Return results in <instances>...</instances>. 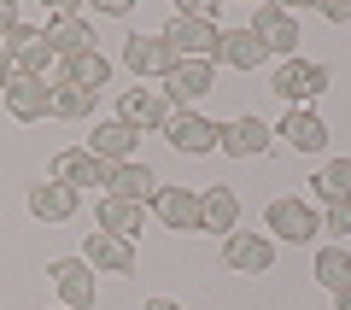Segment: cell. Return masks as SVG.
<instances>
[{
  "mask_svg": "<svg viewBox=\"0 0 351 310\" xmlns=\"http://www.w3.org/2000/svg\"><path fill=\"white\" fill-rule=\"evenodd\" d=\"M164 135H170V147H176V152L199 158V152H217V135H223V123H211V117H199V112H176L170 123H164Z\"/></svg>",
  "mask_w": 351,
  "mask_h": 310,
  "instance_id": "8fae6325",
  "label": "cell"
},
{
  "mask_svg": "<svg viewBox=\"0 0 351 310\" xmlns=\"http://www.w3.org/2000/svg\"><path fill=\"white\" fill-rule=\"evenodd\" d=\"M199 228H211V235H234V228H240L234 187H205V193H199Z\"/></svg>",
  "mask_w": 351,
  "mask_h": 310,
  "instance_id": "44dd1931",
  "label": "cell"
},
{
  "mask_svg": "<svg viewBox=\"0 0 351 310\" xmlns=\"http://www.w3.org/2000/svg\"><path fill=\"white\" fill-rule=\"evenodd\" d=\"M47 53L53 59H82V53H100V41H94V24H88L82 12H53L47 18Z\"/></svg>",
  "mask_w": 351,
  "mask_h": 310,
  "instance_id": "7a4b0ae2",
  "label": "cell"
},
{
  "mask_svg": "<svg viewBox=\"0 0 351 310\" xmlns=\"http://www.w3.org/2000/svg\"><path fill=\"white\" fill-rule=\"evenodd\" d=\"M316 281H322L328 293H339V287L351 281V252L346 246H322L316 252Z\"/></svg>",
  "mask_w": 351,
  "mask_h": 310,
  "instance_id": "4316f807",
  "label": "cell"
},
{
  "mask_svg": "<svg viewBox=\"0 0 351 310\" xmlns=\"http://www.w3.org/2000/svg\"><path fill=\"white\" fill-rule=\"evenodd\" d=\"M76 205H82V199H76V187L53 182V176L29 187V211H36L41 223H71V217H76Z\"/></svg>",
  "mask_w": 351,
  "mask_h": 310,
  "instance_id": "d6986e66",
  "label": "cell"
},
{
  "mask_svg": "<svg viewBox=\"0 0 351 310\" xmlns=\"http://www.w3.org/2000/svg\"><path fill=\"white\" fill-rule=\"evenodd\" d=\"M94 112V94L88 88H76V82H47V117H64V123H82V117Z\"/></svg>",
  "mask_w": 351,
  "mask_h": 310,
  "instance_id": "d4e9b609",
  "label": "cell"
},
{
  "mask_svg": "<svg viewBox=\"0 0 351 310\" xmlns=\"http://www.w3.org/2000/svg\"><path fill=\"white\" fill-rule=\"evenodd\" d=\"M135 147H141V135H135L129 123H100V129H94V141H88V152H94V158H106L112 170L135 158Z\"/></svg>",
  "mask_w": 351,
  "mask_h": 310,
  "instance_id": "7402d4cb",
  "label": "cell"
},
{
  "mask_svg": "<svg viewBox=\"0 0 351 310\" xmlns=\"http://www.w3.org/2000/svg\"><path fill=\"white\" fill-rule=\"evenodd\" d=\"M217 59L234 64V71H258L269 53H263V41L252 36V29H228V36H217ZM217 59H211V64H217Z\"/></svg>",
  "mask_w": 351,
  "mask_h": 310,
  "instance_id": "603a6c76",
  "label": "cell"
},
{
  "mask_svg": "<svg viewBox=\"0 0 351 310\" xmlns=\"http://www.w3.org/2000/svg\"><path fill=\"white\" fill-rule=\"evenodd\" d=\"M263 223H269V235L293 240V246H304V240L322 235V217L304 205V199H269V211H263Z\"/></svg>",
  "mask_w": 351,
  "mask_h": 310,
  "instance_id": "277c9868",
  "label": "cell"
},
{
  "mask_svg": "<svg viewBox=\"0 0 351 310\" xmlns=\"http://www.w3.org/2000/svg\"><path fill=\"white\" fill-rule=\"evenodd\" d=\"M311 187H316V193L328 199V205H339V199H351V158H334V164H328V170L316 176Z\"/></svg>",
  "mask_w": 351,
  "mask_h": 310,
  "instance_id": "83f0119b",
  "label": "cell"
},
{
  "mask_svg": "<svg viewBox=\"0 0 351 310\" xmlns=\"http://www.w3.org/2000/svg\"><path fill=\"white\" fill-rule=\"evenodd\" d=\"M322 18H328V24H351V0H334V6L322 0Z\"/></svg>",
  "mask_w": 351,
  "mask_h": 310,
  "instance_id": "f546056e",
  "label": "cell"
},
{
  "mask_svg": "<svg viewBox=\"0 0 351 310\" xmlns=\"http://www.w3.org/2000/svg\"><path fill=\"white\" fill-rule=\"evenodd\" d=\"M47 281L59 287L64 310H94V270L82 258H53L47 263Z\"/></svg>",
  "mask_w": 351,
  "mask_h": 310,
  "instance_id": "9c48e42d",
  "label": "cell"
},
{
  "mask_svg": "<svg viewBox=\"0 0 351 310\" xmlns=\"http://www.w3.org/2000/svg\"><path fill=\"white\" fill-rule=\"evenodd\" d=\"M269 94H281V99H293V106H304V99H316V94H328V64H311V59H281L276 64V88Z\"/></svg>",
  "mask_w": 351,
  "mask_h": 310,
  "instance_id": "3957f363",
  "label": "cell"
},
{
  "mask_svg": "<svg viewBox=\"0 0 351 310\" xmlns=\"http://www.w3.org/2000/svg\"><path fill=\"white\" fill-rule=\"evenodd\" d=\"M53 182H64V187H112V164L94 158L88 147H64L53 158Z\"/></svg>",
  "mask_w": 351,
  "mask_h": 310,
  "instance_id": "ba28073f",
  "label": "cell"
},
{
  "mask_svg": "<svg viewBox=\"0 0 351 310\" xmlns=\"http://www.w3.org/2000/svg\"><path fill=\"white\" fill-rule=\"evenodd\" d=\"M217 82V64L211 59H176V71L164 76V99L170 106H193V99H205Z\"/></svg>",
  "mask_w": 351,
  "mask_h": 310,
  "instance_id": "52a82bcc",
  "label": "cell"
},
{
  "mask_svg": "<svg viewBox=\"0 0 351 310\" xmlns=\"http://www.w3.org/2000/svg\"><path fill=\"white\" fill-rule=\"evenodd\" d=\"M158 176L147 170V164L141 158H129V164H117L112 170V199H129V205H152V199H158Z\"/></svg>",
  "mask_w": 351,
  "mask_h": 310,
  "instance_id": "ffe728a7",
  "label": "cell"
},
{
  "mask_svg": "<svg viewBox=\"0 0 351 310\" xmlns=\"http://www.w3.org/2000/svg\"><path fill=\"white\" fill-rule=\"evenodd\" d=\"M12 82V59H6V47H0V88Z\"/></svg>",
  "mask_w": 351,
  "mask_h": 310,
  "instance_id": "1f68e13d",
  "label": "cell"
},
{
  "mask_svg": "<svg viewBox=\"0 0 351 310\" xmlns=\"http://www.w3.org/2000/svg\"><path fill=\"white\" fill-rule=\"evenodd\" d=\"M217 147H223L228 158H263V152L276 147V129L263 123V117H234V123H223Z\"/></svg>",
  "mask_w": 351,
  "mask_h": 310,
  "instance_id": "30bf717a",
  "label": "cell"
},
{
  "mask_svg": "<svg viewBox=\"0 0 351 310\" xmlns=\"http://www.w3.org/2000/svg\"><path fill=\"white\" fill-rule=\"evenodd\" d=\"M0 47H6V59H12V76H41L47 59H53L47 53V29H36V24H18Z\"/></svg>",
  "mask_w": 351,
  "mask_h": 310,
  "instance_id": "7c38bea8",
  "label": "cell"
},
{
  "mask_svg": "<svg viewBox=\"0 0 351 310\" xmlns=\"http://www.w3.org/2000/svg\"><path fill=\"white\" fill-rule=\"evenodd\" d=\"M246 29L263 41V53H281V59H293V47H299V18L287 6H258Z\"/></svg>",
  "mask_w": 351,
  "mask_h": 310,
  "instance_id": "8992f818",
  "label": "cell"
},
{
  "mask_svg": "<svg viewBox=\"0 0 351 310\" xmlns=\"http://www.w3.org/2000/svg\"><path fill=\"white\" fill-rule=\"evenodd\" d=\"M217 36H223V29H217L211 18H193V12H176L170 24H164V47H170L176 59H217Z\"/></svg>",
  "mask_w": 351,
  "mask_h": 310,
  "instance_id": "6da1fadb",
  "label": "cell"
},
{
  "mask_svg": "<svg viewBox=\"0 0 351 310\" xmlns=\"http://www.w3.org/2000/svg\"><path fill=\"white\" fill-rule=\"evenodd\" d=\"M223 263H228L234 275H263L269 263H276V240L234 228V235H223Z\"/></svg>",
  "mask_w": 351,
  "mask_h": 310,
  "instance_id": "5b68a950",
  "label": "cell"
},
{
  "mask_svg": "<svg viewBox=\"0 0 351 310\" xmlns=\"http://www.w3.org/2000/svg\"><path fill=\"white\" fill-rule=\"evenodd\" d=\"M147 310H182L176 298H147Z\"/></svg>",
  "mask_w": 351,
  "mask_h": 310,
  "instance_id": "d6a6232c",
  "label": "cell"
},
{
  "mask_svg": "<svg viewBox=\"0 0 351 310\" xmlns=\"http://www.w3.org/2000/svg\"><path fill=\"white\" fill-rule=\"evenodd\" d=\"M123 64L147 82V76H170L176 71V53L164 47V36H129L123 41Z\"/></svg>",
  "mask_w": 351,
  "mask_h": 310,
  "instance_id": "2e32d148",
  "label": "cell"
},
{
  "mask_svg": "<svg viewBox=\"0 0 351 310\" xmlns=\"http://www.w3.org/2000/svg\"><path fill=\"white\" fill-rule=\"evenodd\" d=\"M334 298H339V310H351V281H346V287H339V293H334Z\"/></svg>",
  "mask_w": 351,
  "mask_h": 310,
  "instance_id": "836d02e7",
  "label": "cell"
},
{
  "mask_svg": "<svg viewBox=\"0 0 351 310\" xmlns=\"http://www.w3.org/2000/svg\"><path fill=\"white\" fill-rule=\"evenodd\" d=\"M94 223H100V235L135 240V235H141V205H129V199H112V193H106L100 205H94Z\"/></svg>",
  "mask_w": 351,
  "mask_h": 310,
  "instance_id": "cb8c5ba5",
  "label": "cell"
},
{
  "mask_svg": "<svg viewBox=\"0 0 351 310\" xmlns=\"http://www.w3.org/2000/svg\"><path fill=\"white\" fill-rule=\"evenodd\" d=\"M281 141H287L293 152H322V147H328V123H322V112H311V106H293V112L281 117Z\"/></svg>",
  "mask_w": 351,
  "mask_h": 310,
  "instance_id": "e0dca14e",
  "label": "cell"
},
{
  "mask_svg": "<svg viewBox=\"0 0 351 310\" xmlns=\"http://www.w3.org/2000/svg\"><path fill=\"white\" fill-rule=\"evenodd\" d=\"M170 117H176V106H170V99H164V94H152V88H141V82H135V88L123 94V117H117V123H129V129L141 135V129H164Z\"/></svg>",
  "mask_w": 351,
  "mask_h": 310,
  "instance_id": "9a60e30c",
  "label": "cell"
},
{
  "mask_svg": "<svg viewBox=\"0 0 351 310\" xmlns=\"http://www.w3.org/2000/svg\"><path fill=\"white\" fill-rule=\"evenodd\" d=\"M152 217H158L164 228H176V235H193V228H199V193H193V187H158Z\"/></svg>",
  "mask_w": 351,
  "mask_h": 310,
  "instance_id": "5bb4252c",
  "label": "cell"
},
{
  "mask_svg": "<svg viewBox=\"0 0 351 310\" xmlns=\"http://www.w3.org/2000/svg\"><path fill=\"white\" fill-rule=\"evenodd\" d=\"M82 263H88V270H94V275H129V270H135V240H117V235H88L82 240Z\"/></svg>",
  "mask_w": 351,
  "mask_h": 310,
  "instance_id": "4fadbf2b",
  "label": "cell"
},
{
  "mask_svg": "<svg viewBox=\"0 0 351 310\" xmlns=\"http://www.w3.org/2000/svg\"><path fill=\"white\" fill-rule=\"evenodd\" d=\"M328 235H351V199L328 205Z\"/></svg>",
  "mask_w": 351,
  "mask_h": 310,
  "instance_id": "f1b7e54d",
  "label": "cell"
},
{
  "mask_svg": "<svg viewBox=\"0 0 351 310\" xmlns=\"http://www.w3.org/2000/svg\"><path fill=\"white\" fill-rule=\"evenodd\" d=\"M64 82L88 88V94H94V88H106V82H112V64H106V53H82V59H71V64H64Z\"/></svg>",
  "mask_w": 351,
  "mask_h": 310,
  "instance_id": "484cf974",
  "label": "cell"
},
{
  "mask_svg": "<svg viewBox=\"0 0 351 310\" xmlns=\"http://www.w3.org/2000/svg\"><path fill=\"white\" fill-rule=\"evenodd\" d=\"M0 94H6V112H12L18 123H41V117H47V82H41V76H12Z\"/></svg>",
  "mask_w": 351,
  "mask_h": 310,
  "instance_id": "ac0fdd59",
  "label": "cell"
},
{
  "mask_svg": "<svg viewBox=\"0 0 351 310\" xmlns=\"http://www.w3.org/2000/svg\"><path fill=\"white\" fill-rule=\"evenodd\" d=\"M12 29H18V6H12V0H0V41L12 36Z\"/></svg>",
  "mask_w": 351,
  "mask_h": 310,
  "instance_id": "4dcf8cb0",
  "label": "cell"
}]
</instances>
